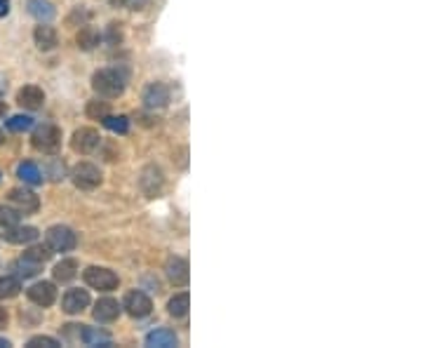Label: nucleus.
Returning <instances> with one entry per match:
<instances>
[{"mask_svg": "<svg viewBox=\"0 0 423 348\" xmlns=\"http://www.w3.org/2000/svg\"><path fill=\"white\" fill-rule=\"evenodd\" d=\"M28 12H31V17H35L38 21H50L52 17L57 15L55 8H52V3H47V0H28Z\"/></svg>", "mask_w": 423, "mask_h": 348, "instance_id": "nucleus-21", "label": "nucleus"}, {"mask_svg": "<svg viewBox=\"0 0 423 348\" xmlns=\"http://www.w3.org/2000/svg\"><path fill=\"white\" fill-rule=\"evenodd\" d=\"M8 346H10L8 339H0V348H8Z\"/></svg>", "mask_w": 423, "mask_h": 348, "instance_id": "nucleus-37", "label": "nucleus"}, {"mask_svg": "<svg viewBox=\"0 0 423 348\" xmlns=\"http://www.w3.org/2000/svg\"><path fill=\"white\" fill-rule=\"evenodd\" d=\"M33 38H35V45L40 47V50H55L57 47V31L50 26V24H43L40 21V26H35L33 31Z\"/></svg>", "mask_w": 423, "mask_h": 348, "instance_id": "nucleus-17", "label": "nucleus"}, {"mask_svg": "<svg viewBox=\"0 0 423 348\" xmlns=\"http://www.w3.org/2000/svg\"><path fill=\"white\" fill-rule=\"evenodd\" d=\"M75 40H78V47H82V50H94V47L99 45L101 35L94 26H82Z\"/></svg>", "mask_w": 423, "mask_h": 348, "instance_id": "nucleus-23", "label": "nucleus"}, {"mask_svg": "<svg viewBox=\"0 0 423 348\" xmlns=\"http://www.w3.org/2000/svg\"><path fill=\"white\" fill-rule=\"evenodd\" d=\"M71 179H73V184L82 188V191H92V188H97L101 184V172L97 165H92V163H78L73 170H71Z\"/></svg>", "mask_w": 423, "mask_h": 348, "instance_id": "nucleus-4", "label": "nucleus"}, {"mask_svg": "<svg viewBox=\"0 0 423 348\" xmlns=\"http://www.w3.org/2000/svg\"><path fill=\"white\" fill-rule=\"evenodd\" d=\"M188 309H190V297H188L186 292H183V294H177V297H172L170 304H168L170 315H174V318L188 315Z\"/></svg>", "mask_w": 423, "mask_h": 348, "instance_id": "nucleus-24", "label": "nucleus"}, {"mask_svg": "<svg viewBox=\"0 0 423 348\" xmlns=\"http://www.w3.org/2000/svg\"><path fill=\"white\" fill-rule=\"evenodd\" d=\"M109 113L111 111H109V104L106 102H89V106H87V116L94 118V120H104Z\"/></svg>", "mask_w": 423, "mask_h": 348, "instance_id": "nucleus-31", "label": "nucleus"}, {"mask_svg": "<svg viewBox=\"0 0 423 348\" xmlns=\"http://www.w3.org/2000/svg\"><path fill=\"white\" fill-rule=\"evenodd\" d=\"M45 240H47V247H50L52 252H69V250H73L75 243H78L75 233L71 231L69 226H52V228H47Z\"/></svg>", "mask_w": 423, "mask_h": 348, "instance_id": "nucleus-5", "label": "nucleus"}, {"mask_svg": "<svg viewBox=\"0 0 423 348\" xmlns=\"http://www.w3.org/2000/svg\"><path fill=\"white\" fill-rule=\"evenodd\" d=\"M3 141H5V134H3V129H0V146H3Z\"/></svg>", "mask_w": 423, "mask_h": 348, "instance_id": "nucleus-39", "label": "nucleus"}, {"mask_svg": "<svg viewBox=\"0 0 423 348\" xmlns=\"http://www.w3.org/2000/svg\"><path fill=\"white\" fill-rule=\"evenodd\" d=\"M125 3H127L129 10H144L148 5V0H125Z\"/></svg>", "mask_w": 423, "mask_h": 348, "instance_id": "nucleus-34", "label": "nucleus"}, {"mask_svg": "<svg viewBox=\"0 0 423 348\" xmlns=\"http://www.w3.org/2000/svg\"><path fill=\"white\" fill-rule=\"evenodd\" d=\"M21 292V282L17 275H5L0 278V299H12Z\"/></svg>", "mask_w": 423, "mask_h": 348, "instance_id": "nucleus-25", "label": "nucleus"}, {"mask_svg": "<svg viewBox=\"0 0 423 348\" xmlns=\"http://www.w3.org/2000/svg\"><path fill=\"white\" fill-rule=\"evenodd\" d=\"M8 320H10L8 311H5V309H0V329H5V327H8Z\"/></svg>", "mask_w": 423, "mask_h": 348, "instance_id": "nucleus-36", "label": "nucleus"}, {"mask_svg": "<svg viewBox=\"0 0 423 348\" xmlns=\"http://www.w3.org/2000/svg\"><path fill=\"white\" fill-rule=\"evenodd\" d=\"M26 348H59V341L52 337H33L28 339Z\"/></svg>", "mask_w": 423, "mask_h": 348, "instance_id": "nucleus-32", "label": "nucleus"}, {"mask_svg": "<svg viewBox=\"0 0 423 348\" xmlns=\"http://www.w3.org/2000/svg\"><path fill=\"white\" fill-rule=\"evenodd\" d=\"M165 273H168V278L174 282L177 287H186L188 285L190 273H188V262H186V259H179V257L168 259Z\"/></svg>", "mask_w": 423, "mask_h": 348, "instance_id": "nucleus-15", "label": "nucleus"}, {"mask_svg": "<svg viewBox=\"0 0 423 348\" xmlns=\"http://www.w3.org/2000/svg\"><path fill=\"white\" fill-rule=\"evenodd\" d=\"M17 174H19V179L26 181V184H33V186L43 184V174H40L38 165H33V163H21L19 167H17Z\"/></svg>", "mask_w": 423, "mask_h": 348, "instance_id": "nucleus-22", "label": "nucleus"}, {"mask_svg": "<svg viewBox=\"0 0 423 348\" xmlns=\"http://www.w3.org/2000/svg\"><path fill=\"white\" fill-rule=\"evenodd\" d=\"M82 278H85V282L92 290H99V292H113L118 287V282H120L111 268H104V266H89L82 273Z\"/></svg>", "mask_w": 423, "mask_h": 348, "instance_id": "nucleus-2", "label": "nucleus"}, {"mask_svg": "<svg viewBox=\"0 0 423 348\" xmlns=\"http://www.w3.org/2000/svg\"><path fill=\"white\" fill-rule=\"evenodd\" d=\"M92 315L97 322H113L118 315H120V304H118L116 299H99V302L94 304Z\"/></svg>", "mask_w": 423, "mask_h": 348, "instance_id": "nucleus-16", "label": "nucleus"}, {"mask_svg": "<svg viewBox=\"0 0 423 348\" xmlns=\"http://www.w3.org/2000/svg\"><path fill=\"white\" fill-rule=\"evenodd\" d=\"M31 127H33V118L28 116H12L8 120V129H12V132H26Z\"/></svg>", "mask_w": 423, "mask_h": 348, "instance_id": "nucleus-30", "label": "nucleus"}, {"mask_svg": "<svg viewBox=\"0 0 423 348\" xmlns=\"http://www.w3.org/2000/svg\"><path fill=\"white\" fill-rule=\"evenodd\" d=\"M17 104H19L21 109L38 111V109H43V104H45V92L35 85H26L17 92Z\"/></svg>", "mask_w": 423, "mask_h": 348, "instance_id": "nucleus-13", "label": "nucleus"}, {"mask_svg": "<svg viewBox=\"0 0 423 348\" xmlns=\"http://www.w3.org/2000/svg\"><path fill=\"white\" fill-rule=\"evenodd\" d=\"M125 311H127L132 318H146L153 311V304L144 292L134 290V292H129L127 297H125Z\"/></svg>", "mask_w": 423, "mask_h": 348, "instance_id": "nucleus-10", "label": "nucleus"}, {"mask_svg": "<svg viewBox=\"0 0 423 348\" xmlns=\"http://www.w3.org/2000/svg\"><path fill=\"white\" fill-rule=\"evenodd\" d=\"M40 266H43V264H38V262H31V259L21 257L19 262L15 264L17 278H33V275H38Z\"/></svg>", "mask_w": 423, "mask_h": 348, "instance_id": "nucleus-26", "label": "nucleus"}, {"mask_svg": "<svg viewBox=\"0 0 423 348\" xmlns=\"http://www.w3.org/2000/svg\"><path fill=\"white\" fill-rule=\"evenodd\" d=\"M106 38H109L111 45H118V43H120L123 33H120V28H118V24H111V26H109V35H106Z\"/></svg>", "mask_w": 423, "mask_h": 348, "instance_id": "nucleus-33", "label": "nucleus"}, {"mask_svg": "<svg viewBox=\"0 0 423 348\" xmlns=\"http://www.w3.org/2000/svg\"><path fill=\"white\" fill-rule=\"evenodd\" d=\"M101 144V134L97 132L94 127H80L73 132V139H71V149L75 153H82V156H87V153L97 151Z\"/></svg>", "mask_w": 423, "mask_h": 348, "instance_id": "nucleus-6", "label": "nucleus"}, {"mask_svg": "<svg viewBox=\"0 0 423 348\" xmlns=\"http://www.w3.org/2000/svg\"><path fill=\"white\" fill-rule=\"evenodd\" d=\"M101 122H104V125L116 134H127V129H129V120L125 116H111L109 113Z\"/></svg>", "mask_w": 423, "mask_h": 348, "instance_id": "nucleus-27", "label": "nucleus"}, {"mask_svg": "<svg viewBox=\"0 0 423 348\" xmlns=\"http://www.w3.org/2000/svg\"><path fill=\"white\" fill-rule=\"evenodd\" d=\"M0 116H5V102L0 99Z\"/></svg>", "mask_w": 423, "mask_h": 348, "instance_id": "nucleus-38", "label": "nucleus"}, {"mask_svg": "<svg viewBox=\"0 0 423 348\" xmlns=\"http://www.w3.org/2000/svg\"><path fill=\"white\" fill-rule=\"evenodd\" d=\"M87 306H89V292L87 290H69L62 299V309H64V313H69V315L82 313Z\"/></svg>", "mask_w": 423, "mask_h": 348, "instance_id": "nucleus-12", "label": "nucleus"}, {"mask_svg": "<svg viewBox=\"0 0 423 348\" xmlns=\"http://www.w3.org/2000/svg\"><path fill=\"white\" fill-rule=\"evenodd\" d=\"M80 339L85 341L87 346H111L109 332H104V329H99V327H85V325H82Z\"/></svg>", "mask_w": 423, "mask_h": 348, "instance_id": "nucleus-20", "label": "nucleus"}, {"mask_svg": "<svg viewBox=\"0 0 423 348\" xmlns=\"http://www.w3.org/2000/svg\"><path fill=\"white\" fill-rule=\"evenodd\" d=\"M146 344L153 346V348H174L177 346V334L168 327L153 329V332L146 337Z\"/></svg>", "mask_w": 423, "mask_h": 348, "instance_id": "nucleus-18", "label": "nucleus"}, {"mask_svg": "<svg viewBox=\"0 0 423 348\" xmlns=\"http://www.w3.org/2000/svg\"><path fill=\"white\" fill-rule=\"evenodd\" d=\"M8 12H10V0H0V19L8 17Z\"/></svg>", "mask_w": 423, "mask_h": 348, "instance_id": "nucleus-35", "label": "nucleus"}, {"mask_svg": "<svg viewBox=\"0 0 423 348\" xmlns=\"http://www.w3.org/2000/svg\"><path fill=\"white\" fill-rule=\"evenodd\" d=\"M8 200L19 214H33V212H38L40 208L38 196H35L33 191H26V188H12L8 193Z\"/></svg>", "mask_w": 423, "mask_h": 348, "instance_id": "nucleus-7", "label": "nucleus"}, {"mask_svg": "<svg viewBox=\"0 0 423 348\" xmlns=\"http://www.w3.org/2000/svg\"><path fill=\"white\" fill-rule=\"evenodd\" d=\"M19 212L15 208H8V205H0V228H8V226H15L19 223Z\"/></svg>", "mask_w": 423, "mask_h": 348, "instance_id": "nucleus-29", "label": "nucleus"}, {"mask_svg": "<svg viewBox=\"0 0 423 348\" xmlns=\"http://www.w3.org/2000/svg\"><path fill=\"white\" fill-rule=\"evenodd\" d=\"M92 87L101 97H120L125 92V75L116 68H101L92 75Z\"/></svg>", "mask_w": 423, "mask_h": 348, "instance_id": "nucleus-1", "label": "nucleus"}, {"mask_svg": "<svg viewBox=\"0 0 423 348\" xmlns=\"http://www.w3.org/2000/svg\"><path fill=\"white\" fill-rule=\"evenodd\" d=\"M144 104L148 109H165L170 104V87L165 82H151L144 90Z\"/></svg>", "mask_w": 423, "mask_h": 348, "instance_id": "nucleus-11", "label": "nucleus"}, {"mask_svg": "<svg viewBox=\"0 0 423 348\" xmlns=\"http://www.w3.org/2000/svg\"><path fill=\"white\" fill-rule=\"evenodd\" d=\"M38 238V228H33V226H8L5 228V233H3V240L5 243H10V245H28V243H33V240Z\"/></svg>", "mask_w": 423, "mask_h": 348, "instance_id": "nucleus-14", "label": "nucleus"}, {"mask_svg": "<svg viewBox=\"0 0 423 348\" xmlns=\"http://www.w3.org/2000/svg\"><path fill=\"white\" fill-rule=\"evenodd\" d=\"M26 297L31 299L35 306H40V309H47V306H52L57 302V290L52 282H35L33 287L26 290Z\"/></svg>", "mask_w": 423, "mask_h": 348, "instance_id": "nucleus-9", "label": "nucleus"}, {"mask_svg": "<svg viewBox=\"0 0 423 348\" xmlns=\"http://www.w3.org/2000/svg\"><path fill=\"white\" fill-rule=\"evenodd\" d=\"M163 181H165L163 172H160V167H156V165H146L139 174V188L146 198H156L160 188H163Z\"/></svg>", "mask_w": 423, "mask_h": 348, "instance_id": "nucleus-8", "label": "nucleus"}, {"mask_svg": "<svg viewBox=\"0 0 423 348\" xmlns=\"http://www.w3.org/2000/svg\"><path fill=\"white\" fill-rule=\"evenodd\" d=\"M52 275H55L57 282H71L78 275V262L75 259H62L52 271Z\"/></svg>", "mask_w": 423, "mask_h": 348, "instance_id": "nucleus-19", "label": "nucleus"}, {"mask_svg": "<svg viewBox=\"0 0 423 348\" xmlns=\"http://www.w3.org/2000/svg\"><path fill=\"white\" fill-rule=\"evenodd\" d=\"M62 144V129L57 125H40L33 132V149L43 151V153H55Z\"/></svg>", "mask_w": 423, "mask_h": 348, "instance_id": "nucleus-3", "label": "nucleus"}, {"mask_svg": "<svg viewBox=\"0 0 423 348\" xmlns=\"http://www.w3.org/2000/svg\"><path fill=\"white\" fill-rule=\"evenodd\" d=\"M52 255H55V252H52L47 245H35V247H28V250L24 252V257L31 259V262H38V264H45Z\"/></svg>", "mask_w": 423, "mask_h": 348, "instance_id": "nucleus-28", "label": "nucleus"}]
</instances>
